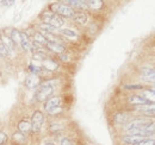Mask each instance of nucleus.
I'll return each mask as SVG.
<instances>
[{"mask_svg": "<svg viewBox=\"0 0 155 145\" xmlns=\"http://www.w3.org/2000/svg\"><path fill=\"white\" fill-rule=\"evenodd\" d=\"M50 10L55 14H58L60 17H66V18H73L74 14H75L74 8H72L68 5L61 4V2H53V4H50Z\"/></svg>", "mask_w": 155, "mask_h": 145, "instance_id": "f257e3e1", "label": "nucleus"}, {"mask_svg": "<svg viewBox=\"0 0 155 145\" xmlns=\"http://www.w3.org/2000/svg\"><path fill=\"white\" fill-rule=\"evenodd\" d=\"M54 93V86L51 85L50 81H45L43 83H41L38 89L36 92V100L39 102L47 101Z\"/></svg>", "mask_w": 155, "mask_h": 145, "instance_id": "f03ea898", "label": "nucleus"}, {"mask_svg": "<svg viewBox=\"0 0 155 145\" xmlns=\"http://www.w3.org/2000/svg\"><path fill=\"white\" fill-rule=\"evenodd\" d=\"M42 20L45 24H49L51 26H54L55 29H58L63 25V19L58 14H55L54 12H44L42 14Z\"/></svg>", "mask_w": 155, "mask_h": 145, "instance_id": "7ed1b4c3", "label": "nucleus"}, {"mask_svg": "<svg viewBox=\"0 0 155 145\" xmlns=\"http://www.w3.org/2000/svg\"><path fill=\"white\" fill-rule=\"evenodd\" d=\"M60 105H61V98H58V96L49 98L45 101V104H44V109L49 114H55V113H58V112L61 111Z\"/></svg>", "mask_w": 155, "mask_h": 145, "instance_id": "20e7f679", "label": "nucleus"}, {"mask_svg": "<svg viewBox=\"0 0 155 145\" xmlns=\"http://www.w3.org/2000/svg\"><path fill=\"white\" fill-rule=\"evenodd\" d=\"M31 131L32 132H38L43 126L44 123V115L41 111H35L32 117H31Z\"/></svg>", "mask_w": 155, "mask_h": 145, "instance_id": "39448f33", "label": "nucleus"}, {"mask_svg": "<svg viewBox=\"0 0 155 145\" xmlns=\"http://www.w3.org/2000/svg\"><path fill=\"white\" fill-rule=\"evenodd\" d=\"M24 83H25L26 88H29V89H36L37 87H39V85H41V79H39L38 75H36V74H29L25 77Z\"/></svg>", "mask_w": 155, "mask_h": 145, "instance_id": "423d86ee", "label": "nucleus"}, {"mask_svg": "<svg viewBox=\"0 0 155 145\" xmlns=\"http://www.w3.org/2000/svg\"><path fill=\"white\" fill-rule=\"evenodd\" d=\"M0 40H1V43L6 47V49L8 50L10 54H15V51H16V44H15L13 40L10 38V36H7V35H5V34H1V35H0Z\"/></svg>", "mask_w": 155, "mask_h": 145, "instance_id": "0eeeda50", "label": "nucleus"}, {"mask_svg": "<svg viewBox=\"0 0 155 145\" xmlns=\"http://www.w3.org/2000/svg\"><path fill=\"white\" fill-rule=\"evenodd\" d=\"M20 47L26 53L28 51H32V42H31V39L29 38L28 34L21 32V31H20Z\"/></svg>", "mask_w": 155, "mask_h": 145, "instance_id": "6e6552de", "label": "nucleus"}, {"mask_svg": "<svg viewBox=\"0 0 155 145\" xmlns=\"http://www.w3.org/2000/svg\"><path fill=\"white\" fill-rule=\"evenodd\" d=\"M149 123H150V120H148V119H135V120H133V121H130V123L127 124L125 130L127 131H130V130L140 128V127H143L144 125H147Z\"/></svg>", "mask_w": 155, "mask_h": 145, "instance_id": "1a4fd4ad", "label": "nucleus"}, {"mask_svg": "<svg viewBox=\"0 0 155 145\" xmlns=\"http://www.w3.org/2000/svg\"><path fill=\"white\" fill-rule=\"evenodd\" d=\"M45 48L49 51H53L55 54H64V51H66V48L61 43H55V42H48Z\"/></svg>", "mask_w": 155, "mask_h": 145, "instance_id": "9d476101", "label": "nucleus"}, {"mask_svg": "<svg viewBox=\"0 0 155 145\" xmlns=\"http://www.w3.org/2000/svg\"><path fill=\"white\" fill-rule=\"evenodd\" d=\"M143 139H146V136H140V134H129L127 137H124V142L127 144L130 145H137L141 143Z\"/></svg>", "mask_w": 155, "mask_h": 145, "instance_id": "9b49d317", "label": "nucleus"}, {"mask_svg": "<svg viewBox=\"0 0 155 145\" xmlns=\"http://www.w3.org/2000/svg\"><path fill=\"white\" fill-rule=\"evenodd\" d=\"M32 40H34V44L35 45H41V47H45L48 40L45 36L42 34V32H34L32 35Z\"/></svg>", "mask_w": 155, "mask_h": 145, "instance_id": "f8f14e48", "label": "nucleus"}, {"mask_svg": "<svg viewBox=\"0 0 155 145\" xmlns=\"http://www.w3.org/2000/svg\"><path fill=\"white\" fill-rule=\"evenodd\" d=\"M61 4H64V5H68L71 6L72 8H79V10H85L87 8V5L85 2H80V1H75V0H58Z\"/></svg>", "mask_w": 155, "mask_h": 145, "instance_id": "ddd939ff", "label": "nucleus"}, {"mask_svg": "<svg viewBox=\"0 0 155 145\" xmlns=\"http://www.w3.org/2000/svg\"><path fill=\"white\" fill-rule=\"evenodd\" d=\"M42 69H45V70H49V72H53V70H56L58 69V64L54 60H50V58H44L42 61Z\"/></svg>", "mask_w": 155, "mask_h": 145, "instance_id": "4468645a", "label": "nucleus"}, {"mask_svg": "<svg viewBox=\"0 0 155 145\" xmlns=\"http://www.w3.org/2000/svg\"><path fill=\"white\" fill-rule=\"evenodd\" d=\"M18 131L21 132V133H28V132H30L31 131V121L30 120H28V119H23V120H20L19 123H18Z\"/></svg>", "mask_w": 155, "mask_h": 145, "instance_id": "2eb2a0df", "label": "nucleus"}, {"mask_svg": "<svg viewBox=\"0 0 155 145\" xmlns=\"http://www.w3.org/2000/svg\"><path fill=\"white\" fill-rule=\"evenodd\" d=\"M128 101H129L130 104H133V105H138V106L149 104V101H148L147 99H144L143 96H141V95H131V96L128 99Z\"/></svg>", "mask_w": 155, "mask_h": 145, "instance_id": "dca6fc26", "label": "nucleus"}, {"mask_svg": "<svg viewBox=\"0 0 155 145\" xmlns=\"http://www.w3.org/2000/svg\"><path fill=\"white\" fill-rule=\"evenodd\" d=\"M142 79L147 82H155V69H144L142 72Z\"/></svg>", "mask_w": 155, "mask_h": 145, "instance_id": "f3484780", "label": "nucleus"}, {"mask_svg": "<svg viewBox=\"0 0 155 145\" xmlns=\"http://www.w3.org/2000/svg\"><path fill=\"white\" fill-rule=\"evenodd\" d=\"M87 7L93 8V10H100L104 6V1L103 0H85Z\"/></svg>", "mask_w": 155, "mask_h": 145, "instance_id": "a211bd4d", "label": "nucleus"}, {"mask_svg": "<svg viewBox=\"0 0 155 145\" xmlns=\"http://www.w3.org/2000/svg\"><path fill=\"white\" fill-rule=\"evenodd\" d=\"M12 140H13L15 144L23 145L24 143H25V134L18 131V132H16V133L12 134Z\"/></svg>", "mask_w": 155, "mask_h": 145, "instance_id": "6ab92c4d", "label": "nucleus"}, {"mask_svg": "<svg viewBox=\"0 0 155 145\" xmlns=\"http://www.w3.org/2000/svg\"><path fill=\"white\" fill-rule=\"evenodd\" d=\"M74 21L78 23L79 25H85L86 23H87V14L86 13H84V12H78L74 14Z\"/></svg>", "mask_w": 155, "mask_h": 145, "instance_id": "aec40b11", "label": "nucleus"}, {"mask_svg": "<svg viewBox=\"0 0 155 145\" xmlns=\"http://www.w3.org/2000/svg\"><path fill=\"white\" fill-rule=\"evenodd\" d=\"M38 27L42 34H43V32H44V34H55V31H56V29H55L54 26H51V25H49V24H45V23L38 24Z\"/></svg>", "mask_w": 155, "mask_h": 145, "instance_id": "412c9836", "label": "nucleus"}, {"mask_svg": "<svg viewBox=\"0 0 155 145\" xmlns=\"http://www.w3.org/2000/svg\"><path fill=\"white\" fill-rule=\"evenodd\" d=\"M10 38L13 40V43L16 45H20V31L17 29H13L10 34Z\"/></svg>", "mask_w": 155, "mask_h": 145, "instance_id": "4be33fe9", "label": "nucleus"}, {"mask_svg": "<svg viewBox=\"0 0 155 145\" xmlns=\"http://www.w3.org/2000/svg\"><path fill=\"white\" fill-rule=\"evenodd\" d=\"M142 96L144 99H147L149 102L153 101L155 102V92L153 89H147V91H143L142 92Z\"/></svg>", "mask_w": 155, "mask_h": 145, "instance_id": "5701e85b", "label": "nucleus"}, {"mask_svg": "<svg viewBox=\"0 0 155 145\" xmlns=\"http://www.w3.org/2000/svg\"><path fill=\"white\" fill-rule=\"evenodd\" d=\"M60 34H61L62 36L68 37V38H77L78 37L77 32L73 31V30H69V29H62V30H60Z\"/></svg>", "mask_w": 155, "mask_h": 145, "instance_id": "b1692460", "label": "nucleus"}, {"mask_svg": "<svg viewBox=\"0 0 155 145\" xmlns=\"http://www.w3.org/2000/svg\"><path fill=\"white\" fill-rule=\"evenodd\" d=\"M10 55V53H8V50L6 49V47L1 43V40H0V57L1 58H5V57H7Z\"/></svg>", "mask_w": 155, "mask_h": 145, "instance_id": "393cba45", "label": "nucleus"}, {"mask_svg": "<svg viewBox=\"0 0 155 145\" xmlns=\"http://www.w3.org/2000/svg\"><path fill=\"white\" fill-rule=\"evenodd\" d=\"M29 70H30V74H36V75H37V74L42 70V67H38V66L31 63V64L29 66Z\"/></svg>", "mask_w": 155, "mask_h": 145, "instance_id": "a878e982", "label": "nucleus"}, {"mask_svg": "<svg viewBox=\"0 0 155 145\" xmlns=\"http://www.w3.org/2000/svg\"><path fill=\"white\" fill-rule=\"evenodd\" d=\"M115 120H116L117 123H123V121H125V120H127V114H124V113H118V114H116V117H115Z\"/></svg>", "mask_w": 155, "mask_h": 145, "instance_id": "bb28decb", "label": "nucleus"}, {"mask_svg": "<svg viewBox=\"0 0 155 145\" xmlns=\"http://www.w3.org/2000/svg\"><path fill=\"white\" fill-rule=\"evenodd\" d=\"M7 140V134L4 131H0V145L5 144Z\"/></svg>", "mask_w": 155, "mask_h": 145, "instance_id": "cd10ccee", "label": "nucleus"}, {"mask_svg": "<svg viewBox=\"0 0 155 145\" xmlns=\"http://www.w3.org/2000/svg\"><path fill=\"white\" fill-rule=\"evenodd\" d=\"M137 145H155V139H143Z\"/></svg>", "mask_w": 155, "mask_h": 145, "instance_id": "c85d7f7f", "label": "nucleus"}, {"mask_svg": "<svg viewBox=\"0 0 155 145\" xmlns=\"http://www.w3.org/2000/svg\"><path fill=\"white\" fill-rule=\"evenodd\" d=\"M13 4H15V0H1V1H0V5H1V6H6V7L12 6Z\"/></svg>", "mask_w": 155, "mask_h": 145, "instance_id": "c756f323", "label": "nucleus"}, {"mask_svg": "<svg viewBox=\"0 0 155 145\" xmlns=\"http://www.w3.org/2000/svg\"><path fill=\"white\" fill-rule=\"evenodd\" d=\"M63 127L62 125H60V124H53L51 126H50V131L51 132H58V131H61Z\"/></svg>", "mask_w": 155, "mask_h": 145, "instance_id": "7c9ffc66", "label": "nucleus"}, {"mask_svg": "<svg viewBox=\"0 0 155 145\" xmlns=\"http://www.w3.org/2000/svg\"><path fill=\"white\" fill-rule=\"evenodd\" d=\"M144 113L146 115H149V117H155V108L154 109H150V111H146V112H142Z\"/></svg>", "mask_w": 155, "mask_h": 145, "instance_id": "2f4dec72", "label": "nucleus"}, {"mask_svg": "<svg viewBox=\"0 0 155 145\" xmlns=\"http://www.w3.org/2000/svg\"><path fill=\"white\" fill-rule=\"evenodd\" d=\"M61 145H73V143L68 138H64V139L61 140Z\"/></svg>", "mask_w": 155, "mask_h": 145, "instance_id": "473e14b6", "label": "nucleus"}, {"mask_svg": "<svg viewBox=\"0 0 155 145\" xmlns=\"http://www.w3.org/2000/svg\"><path fill=\"white\" fill-rule=\"evenodd\" d=\"M125 88H127V89H131V88L134 89V88H141V86H138V85H134V86H127Z\"/></svg>", "mask_w": 155, "mask_h": 145, "instance_id": "72a5a7b5", "label": "nucleus"}, {"mask_svg": "<svg viewBox=\"0 0 155 145\" xmlns=\"http://www.w3.org/2000/svg\"><path fill=\"white\" fill-rule=\"evenodd\" d=\"M44 145H55V144H54V143H45Z\"/></svg>", "mask_w": 155, "mask_h": 145, "instance_id": "f704fd0d", "label": "nucleus"}, {"mask_svg": "<svg viewBox=\"0 0 155 145\" xmlns=\"http://www.w3.org/2000/svg\"><path fill=\"white\" fill-rule=\"evenodd\" d=\"M75 1H80V2H85V4H86V1H85V0H75Z\"/></svg>", "mask_w": 155, "mask_h": 145, "instance_id": "c9c22d12", "label": "nucleus"}, {"mask_svg": "<svg viewBox=\"0 0 155 145\" xmlns=\"http://www.w3.org/2000/svg\"><path fill=\"white\" fill-rule=\"evenodd\" d=\"M152 89H153V91H154V92H155V87H153V88H152Z\"/></svg>", "mask_w": 155, "mask_h": 145, "instance_id": "e433bc0d", "label": "nucleus"}, {"mask_svg": "<svg viewBox=\"0 0 155 145\" xmlns=\"http://www.w3.org/2000/svg\"><path fill=\"white\" fill-rule=\"evenodd\" d=\"M23 1H25V0H23Z\"/></svg>", "mask_w": 155, "mask_h": 145, "instance_id": "4c0bfd02", "label": "nucleus"}]
</instances>
